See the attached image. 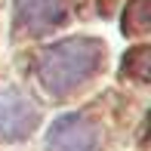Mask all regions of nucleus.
I'll return each instance as SVG.
<instances>
[{
    "label": "nucleus",
    "instance_id": "nucleus-1",
    "mask_svg": "<svg viewBox=\"0 0 151 151\" xmlns=\"http://www.w3.org/2000/svg\"><path fill=\"white\" fill-rule=\"evenodd\" d=\"M99 59H102V46L96 40H90V37L62 40V43L50 46L40 56L37 74L50 93L65 96L93 77V71L99 68Z\"/></svg>",
    "mask_w": 151,
    "mask_h": 151
},
{
    "label": "nucleus",
    "instance_id": "nucleus-2",
    "mask_svg": "<svg viewBox=\"0 0 151 151\" xmlns=\"http://www.w3.org/2000/svg\"><path fill=\"white\" fill-rule=\"evenodd\" d=\"M99 133L83 114H65L46 133V151H96Z\"/></svg>",
    "mask_w": 151,
    "mask_h": 151
},
{
    "label": "nucleus",
    "instance_id": "nucleus-3",
    "mask_svg": "<svg viewBox=\"0 0 151 151\" xmlns=\"http://www.w3.org/2000/svg\"><path fill=\"white\" fill-rule=\"evenodd\" d=\"M34 123H37V108L31 105V99H25L12 86L0 90V139H25Z\"/></svg>",
    "mask_w": 151,
    "mask_h": 151
},
{
    "label": "nucleus",
    "instance_id": "nucleus-4",
    "mask_svg": "<svg viewBox=\"0 0 151 151\" xmlns=\"http://www.w3.org/2000/svg\"><path fill=\"white\" fill-rule=\"evenodd\" d=\"M68 9V0H16V12H19V22L31 31H43L52 28L65 19Z\"/></svg>",
    "mask_w": 151,
    "mask_h": 151
}]
</instances>
